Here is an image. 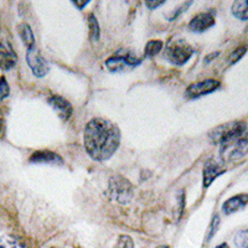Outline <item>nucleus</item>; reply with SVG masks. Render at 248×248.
I'll list each match as a JSON object with an SVG mask.
<instances>
[{"label":"nucleus","instance_id":"f257e3e1","mask_svg":"<svg viewBox=\"0 0 248 248\" xmlns=\"http://www.w3.org/2000/svg\"><path fill=\"white\" fill-rule=\"evenodd\" d=\"M83 144L86 152L93 160L106 161L118 149L121 130L109 119L93 118L85 128Z\"/></svg>","mask_w":248,"mask_h":248},{"label":"nucleus","instance_id":"f03ea898","mask_svg":"<svg viewBox=\"0 0 248 248\" xmlns=\"http://www.w3.org/2000/svg\"><path fill=\"white\" fill-rule=\"evenodd\" d=\"M248 153V123L236 137L220 145L221 160H240Z\"/></svg>","mask_w":248,"mask_h":248},{"label":"nucleus","instance_id":"7ed1b4c3","mask_svg":"<svg viewBox=\"0 0 248 248\" xmlns=\"http://www.w3.org/2000/svg\"><path fill=\"white\" fill-rule=\"evenodd\" d=\"M195 50L183 39H171L165 47V57L172 65L183 66L194 55Z\"/></svg>","mask_w":248,"mask_h":248},{"label":"nucleus","instance_id":"20e7f679","mask_svg":"<svg viewBox=\"0 0 248 248\" xmlns=\"http://www.w3.org/2000/svg\"><path fill=\"white\" fill-rule=\"evenodd\" d=\"M141 60L129 50L121 48L114 55L108 57L105 62V66L109 72H124L130 71L140 65Z\"/></svg>","mask_w":248,"mask_h":248},{"label":"nucleus","instance_id":"39448f33","mask_svg":"<svg viewBox=\"0 0 248 248\" xmlns=\"http://www.w3.org/2000/svg\"><path fill=\"white\" fill-rule=\"evenodd\" d=\"M246 124H247L246 122L234 121L225 123L222 125H218V127H216L210 133V138H211V140L215 144L221 145V144L226 143V141H229L230 139L233 138L234 136H237L246 127Z\"/></svg>","mask_w":248,"mask_h":248},{"label":"nucleus","instance_id":"423d86ee","mask_svg":"<svg viewBox=\"0 0 248 248\" xmlns=\"http://www.w3.org/2000/svg\"><path fill=\"white\" fill-rule=\"evenodd\" d=\"M112 198L119 203H128L133 198L132 184L122 176H112L109 185Z\"/></svg>","mask_w":248,"mask_h":248},{"label":"nucleus","instance_id":"0eeeda50","mask_svg":"<svg viewBox=\"0 0 248 248\" xmlns=\"http://www.w3.org/2000/svg\"><path fill=\"white\" fill-rule=\"evenodd\" d=\"M26 61H28V65L31 68V71H32V74L36 77H40V78L45 77L48 74V71H50L48 62L44 59L43 55L40 54V51L37 50L36 46L28 48Z\"/></svg>","mask_w":248,"mask_h":248},{"label":"nucleus","instance_id":"6e6552de","mask_svg":"<svg viewBox=\"0 0 248 248\" xmlns=\"http://www.w3.org/2000/svg\"><path fill=\"white\" fill-rule=\"evenodd\" d=\"M220 86L221 82L214 78H207L200 82H195V83H192V85L187 87L185 96L190 99H196L199 97L206 96L209 93L215 92Z\"/></svg>","mask_w":248,"mask_h":248},{"label":"nucleus","instance_id":"1a4fd4ad","mask_svg":"<svg viewBox=\"0 0 248 248\" xmlns=\"http://www.w3.org/2000/svg\"><path fill=\"white\" fill-rule=\"evenodd\" d=\"M215 25V15L212 12L200 13L195 15L189 23V29L194 32H203Z\"/></svg>","mask_w":248,"mask_h":248},{"label":"nucleus","instance_id":"9d476101","mask_svg":"<svg viewBox=\"0 0 248 248\" xmlns=\"http://www.w3.org/2000/svg\"><path fill=\"white\" fill-rule=\"evenodd\" d=\"M17 56L8 41L0 43V67L3 70H12L16 65Z\"/></svg>","mask_w":248,"mask_h":248},{"label":"nucleus","instance_id":"9b49d317","mask_svg":"<svg viewBox=\"0 0 248 248\" xmlns=\"http://www.w3.org/2000/svg\"><path fill=\"white\" fill-rule=\"evenodd\" d=\"M48 103L50 106L55 109V112L57 113V116L62 119V121H68L71 116H72V106H71L70 102L66 101L65 98H62L60 96H54L48 98Z\"/></svg>","mask_w":248,"mask_h":248},{"label":"nucleus","instance_id":"f8f14e48","mask_svg":"<svg viewBox=\"0 0 248 248\" xmlns=\"http://www.w3.org/2000/svg\"><path fill=\"white\" fill-rule=\"evenodd\" d=\"M225 172V169L221 167L220 164L216 163L214 160H209L206 163L205 168H203V171H202V184H203V187L207 189L212 183H214L215 179L217 176H220L221 174Z\"/></svg>","mask_w":248,"mask_h":248},{"label":"nucleus","instance_id":"ddd939ff","mask_svg":"<svg viewBox=\"0 0 248 248\" xmlns=\"http://www.w3.org/2000/svg\"><path fill=\"white\" fill-rule=\"evenodd\" d=\"M248 203V194H238L226 200L222 205V211L225 215H231L245 209Z\"/></svg>","mask_w":248,"mask_h":248},{"label":"nucleus","instance_id":"4468645a","mask_svg":"<svg viewBox=\"0 0 248 248\" xmlns=\"http://www.w3.org/2000/svg\"><path fill=\"white\" fill-rule=\"evenodd\" d=\"M31 163H45V164H55V165H62L63 160L59 154L50 150H41L36 152L34 155H31Z\"/></svg>","mask_w":248,"mask_h":248},{"label":"nucleus","instance_id":"2eb2a0df","mask_svg":"<svg viewBox=\"0 0 248 248\" xmlns=\"http://www.w3.org/2000/svg\"><path fill=\"white\" fill-rule=\"evenodd\" d=\"M232 14L234 17L242 21L248 20V0H238L234 1L231 6Z\"/></svg>","mask_w":248,"mask_h":248},{"label":"nucleus","instance_id":"dca6fc26","mask_svg":"<svg viewBox=\"0 0 248 248\" xmlns=\"http://www.w3.org/2000/svg\"><path fill=\"white\" fill-rule=\"evenodd\" d=\"M19 32H20V36L23 39L24 44L28 48L34 47L35 46V36H34V32L31 30L30 26L28 24H21L19 26Z\"/></svg>","mask_w":248,"mask_h":248},{"label":"nucleus","instance_id":"f3484780","mask_svg":"<svg viewBox=\"0 0 248 248\" xmlns=\"http://www.w3.org/2000/svg\"><path fill=\"white\" fill-rule=\"evenodd\" d=\"M164 43L160 40H152L145 46V50H144V55L145 57H153L155 55H158L161 50H163Z\"/></svg>","mask_w":248,"mask_h":248},{"label":"nucleus","instance_id":"a211bd4d","mask_svg":"<svg viewBox=\"0 0 248 248\" xmlns=\"http://www.w3.org/2000/svg\"><path fill=\"white\" fill-rule=\"evenodd\" d=\"M88 28H90V39L92 43H97L99 40V25L96 16L93 14L88 15Z\"/></svg>","mask_w":248,"mask_h":248},{"label":"nucleus","instance_id":"6ab92c4d","mask_svg":"<svg viewBox=\"0 0 248 248\" xmlns=\"http://www.w3.org/2000/svg\"><path fill=\"white\" fill-rule=\"evenodd\" d=\"M0 248H26L25 245L17 238L10 236L0 237Z\"/></svg>","mask_w":248,"mask_h":248},{"label":"nucleus","instance_id":"aec40b11","mask_svg":"<svg viewBox=\"0 0 248 248\" xmlns=\"http://www.w3.org/2000/svg\"><path fill=\"white\" fill-rule=\"evenodd\" d=\"M234 245L238 248H248V230L240 231L234 237Z\"/></svg>","mask_w":248,"mask_h":248},{"label":"nucleus","instance_id":"412c9836","mask_svg":"<svg viewBox=\"0 0 248 248\" xmlns=\"http://www.w3.org/2000/svg\"><path fill=\"white\" fill-rule=\"evenodd\" d=\"M246 52H247V46H240V47L237 48V50H234L233 52H232L231 56H230V63L233 65V63L240 61V60L245 56Z\"/></svg>","mask_w":248,"mask_h":248},{"label":"nucleus","instance_id":"4be33fe9","mask_svg":"<svg viewBox=\"0 0 248 248\" xmlns=\"http://www.w3.org/2000/svg\"><path fill=\"white\" fill-rule=\"evenodd\" d=\"M114 248H134V243H133V240L129 236L122 234Z\"/></svg>","mask_w":248,"mask_h":248},{"label":"nucleus","instance_id":"5701e85b","mask_svg":"<svg viewBox=\"0 0 248 248\" xmlns=\"http://www.w3.org/2000/svg\"><path fill=\"white\" fill-rule=\"evenodd\" d=\"M192 4V1H187V3H184V4H181L180 6H179V8H176L174 10V12L171 13V14L170 15H168V20H169V21H174L175 19H176V17L179 16V15L180 14H183L184 12H185L186 9L189 8L190 5H191Z\"/></svg>","mask_w":248,"mask_h":248},{"label":"nucleus","instance_id":"b1692460","mask_svg":"<svg viewBox=\"0 0 248 248\" xmlns=\"http://www.w3.org/2000/svg\"><path fill=\"white\" fill-rule=\"evenodd\" d=\"M9 92H10V88H9L6 79L4 78V77L3 78H0V101L5 99L6 97L9 96Z\"/></svg>","mask_w":248,"mask_h":248},{"label":"nucleus","instance_id":"393cba45","mask_svg":"<svg viewBox=\"0 0 248 248\" xmlns=\"http://www.w3.org/2000/svg\"><path fill=\"white\" fill-rule=\"evenodd\" d=\"M218 223H220V217H218V215H216L214 218V221H212V225H211V229H210V233H209V238L207 240H210L212 236H214L215 233H216L217 231V227H218Z\"/></svg>","mask_w":248,"mask_h":248},{"label":"nucleus","instance_id":"a878e982","mask_svg":"<svg viewBox=\"0 0 248 248\" xmlns=\"http://www.w3.org/2000/svg\"><path fill=\"white\" fill-rule=\"evenodd\" d=\"M164 3H165V1H152V0H147V1H145V5L149 9H155L158 8V6L163 5Z\"/></svg>","mask_w":248,"mask_h":248},{"label":"nucleus","instance_id":"bb28decb","mask_svg":"<svg viewBox=\"0 0 248 248\" xmlns=\"http://www.w3.org/2000/svg\"><path fill=\"white\" fill-rule=\"evenodd\" d=\"M218 55H220V52H218V51H217V52H212V54L207 55V56L205 57V62H206V63H209L210 61H212V60L216 59V57L218 56Z\"/></svg>","mask_w":248,"mask_h":248},{"label":"nucleus","instance_id":"cd10ccee","mask_svg":"<svg viewBox=\"0 0 248 248\" xmlns=\"http://www.w3.org/2000/svg\"><path fill=\"white\" fill-rule=\"evenodd\" d=\"M74 4H75V5H76L78 9H82L85 5H87L88 1H85V3H77V1H74Z\"/></svg>","mask_w":248,"mask_h":248},{"label":"nucleus","instance_id":"c85d7f7f","mask_svg":"<svg viewBox=\"0 0 248 248\" xmlns=\"http://www.w3.org/2000/svg\"><path fill=\"white\" fill-rule=\"evenodd\" d=\"M216 248H229V245H227V243H222V245L217 246Z\"/></svg>","mask_w":248,"mask_h":248},{"label":"nucleus","instance_id":"c756f323","mask_svg":"<svg viewBox=\"0 0 248 248\" xmlns=\"http://www.w3.org/2000/svg\"><path fill=\"white\" fill-rule=\"evenodd\" d=\"M158 248H169V247H168V246H160V247H158Z\"/></svg>","mask_w":248,"mask_h":248},{"label":"nucleus","instance_id":"7c9ffc66","mask_svg":"<svg viewBox=\"0 0 248 248\" xmlns=\"http://www.w3.org/2000/svg\"><path fill=\"white\" fill-rule=\"evenodd\" d=\"M1 127H3V122L0 121V129H1Z\"/></svg>","mask_w":248,"mask_h":248}]
</instances>
